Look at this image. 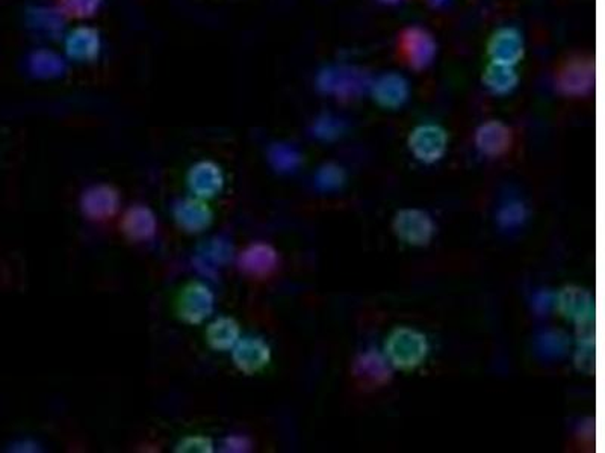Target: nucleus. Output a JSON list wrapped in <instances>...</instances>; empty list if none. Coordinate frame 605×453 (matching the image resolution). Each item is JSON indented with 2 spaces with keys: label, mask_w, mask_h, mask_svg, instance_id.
I'll use <instances>...</instances> for the list:
<instances>
[{
  "label": "nucleus",
  "mask_w": 605,
  "mask_h": 453,
  "mask_svg": "<svg viewBox=\"0 0 605 453\" xmlns=\"http://www.w3.org/2000/svg\"><path fill=\"white\" fill-rule=\"evenodd\" d=\"M371 76L365 70L352 65H330L321 70L317 86L321 93L350 99L371 88Z\"/></svg>",
  "instance_id": "f257e3e1"
},
{
  "label": "nucleus",
  "mask_w": 605,
  "mask_h": 453,
  "mask_svg": "<svg viewBox=\"0 0 605 453\" xmlns=\"http://www.w3.org/2000/svg\"><path fill=\"white\" fill-rule=\"evenodd\" d=\"M387 360L395 369L412 370L426 360L428 343L426 335L412 328H397L385 343Z\"/></svg>",
  "instance_id": "f03ea898"
},
{
  "label": "nucleus",
  "mask_w": 605,
  "mask_h": 453,
  "mask_svg": "<svg viewBox=\"0 0 605 453\" xmlns=\"http://www.w3.org/2000/svg\"><path fill=\"white\" fill-rule=\"evenodd\" d=\"M557 88L565 95L581 97L595 86V61L576 58L561 67L556 78Z\"/></svg>",
  "instance_id": "7ed1b4c3"
},
{
  "label": "nucleus",
  "mask_w": 605,
  "mask_h": 453,
  "mask_svg": "<svg viewBox=\"0 0 605 453\" xmlns=\"http://www.w3.org/2000/svg\"><path fill=\"white\" fill-rule=\"evenodd\" d=\"M400 47L407 64L412 69H427L437 54V45L433 35L419 26H410L402 30Z\"/></svg>",
  "instance_id": "20e7f679"
},
{
  "label": "nucleus",
  "mask_w": 605,
  "mask_h": 453,
  "mask_svg": "<svg viewBox=\"0 0 605 453\" xmlns=\"http://www.w3.org/2000/svg\"><path fill=\"white\" fill-rule=\"evenodd\" d=\"M394 233L402 242L415 247H424L432 241L435 226L430 215L418 209H404L395 215Z\"/></svg>",
  "instance_id": "39448f33"
},
{
  "label": "nucleus",
  "mask_w": 605,
  "mask_h": 453,
  "mask_svg": "<svg viewBox=\"0 0 605 453\" xmlns=\"http://www.w3.org/2000/svg\"><path fill=\"white\" fill-rule=\"evenodd\" d=\"M448 135L441 126H418L409 136V148L421 162H437L447 152Z\"/></svg>",
  "instance_id": "423d86ee"
},
{
  "label": "nucleus",
  "mask_w": 605,
  "mask_h": 453,
  "mask_svg": "<svg viewBox=\"0 0 605 453\" xmlns=\"http://www.w3.org/2000/svg\"><path fill=\"white\" fill-rule=\"evenodd\" d=\"M213 295L202 283H191L185 287L178 301V313L180 319L199 325L206 317L212 315Z\"/></svg>",
  "instance_id": "0eeeda50"
},
{
  "label": "nucleus",
  "mask_w": 605,
  "mask_h": 453,
  "mask_svg": "<svg viewBox=\"0 0 605 453\" xmlns=\"http://www.w3.org/2000/svg\"><path fill=\"white\" fill-rule=\"evenodd\" d=\"M487 52L492 62L515 67L524 56V38L521 32L511 26L496 30L487 45Z\"/></svg>",
  "instance_id": "6e6552de"
},
{
  "label": "nucleus",
  "mask_w": 605,
  "mask_h": 453,
  "mask_svg": "<svg viewBox=\"0 0 605 453\" xmlns=\"http://www.w3.org/2000/svg\"><path fill=\"white\" fill-rule=\"evenodd\" d=\"M557 310L566 319L576 320V325L595 320L593 296L581 287H566L557 295Z\"/></svg>",
  "instance_id": "1a4fd4ad"
},
{
  "label": "nucleus",
  "mask_w": 605,
  "mask_h": 453,
  "mask_svg": "<svg viewBox=\"0 0 605 453\" xmlns=\"http://www.w3.org/2000/svg\"><path fill=\"white\" fill-rule=\"evenodd\" d=\"M120 197L114 187L97 185L85 191L80 198V209L85 217L95 221L110 219L119 212Z\"/></svg>",
  "instance_id": "9d476101"
},
{
  "label": "nucleus",
  "mask_w": 605,
  "mask_h": 453,
  "mask_svg": "<svg viewBox=\"0 0 605 453\" xmlns=\"http://www.w3.org/2000/svg\"><path fill=\"white\" fill-rule=\"evenodd\" d=\"M232 357H234L235 366L241 372L253 375L269 365L271 350L263 340L243 339L236 342Z\"/></svg>",
  "instance_id": "9b49d317"
},
{
  "label": "nucleus",
  "mask_w": 605,
  "mask_h": 453,
  "mask_svg": "<svg viewBox=\"0 0 605 453\" xmlns=\"http://www.w3.org/2000/svg\"><path fill=\"white\" fill-rule=\"evenodd\" d=\"M224 177L219 165L212 162H200L191 168L188 174V186L191 193L200 200L219 195L223 189Z\"/></svg>",
  "instance_id": "f8f14e48"
},
{
  "label": "nucleus",
  "mask_w": 605,
  "mask_h": 453,
  "mask_svg": "<svg viewBox=\"0 0 605 453\" xmlns=\"http://www.w3.org/2000/svg\"><path fill=\"white\" fill-rule=\"evenodd\" d=\"M374 100L383 108L397 109L409 97V84L402 74L385 73L371 84Z\"/></svg>",
  "instance_id": "ddd939ff"
},
{
  "label": "nucleus",
  "mask_w": 605,
  "mask_h": 453,
  "mask_svg": "<svg viewBox=\"0 0 605 453\" xmlns=\"http://www.w3.org/2000/svg\"><path fill=\"white\" fill-rule=\"evenodd\" d=\"M174 218L185 232L199 233L211 226L212 212L203 200L188 198L174 207Z\"/></svg>",
  "instance_id": "4468645a"
},
{
  "label": "nucleus",
  "mask_w": 605,
  "mask_h": 453,
  "mask_svg": "<svg viewBox=\"0 0 605 453\" xmlns=\"http://www.w3.org/2000/svg\"><path fill=\"white\" fill-rule=\"evenodd\" d=\"M477 148L487 156L506 153L511 145V130L506 124L491 119L477 128Z\"/></svg>",
  "instance_id": "2eb2a0df"
},
{
  "label": "nucleus",
  "mask_w": 605,
  "mask_h": 453,
  "mask_svg": "<svg viewBox=\"0 0 605 453\" xmlns=\"http://www.w3.org/2000/svg\"><path fill=\"white\" fill-rule=\"evenodd\" d=\"M100 35L88 26H80L70 32L65 40L69 58L75 61H93L100 52Z\"/></svg>",
  "instance_id": "dca6fc26"
},
{
  "label": "nucleus",
  "mask_w": 605,
  "mask_h": 453,
  "mask_svg": "<svg viewBox=\"0 0 605 453\" xmlns=\"http://www.w3.org/2000/svg\"><path fill=\"white\" fill-rule=\"evenodd\" d=\"M278 267V252L267 243H253L239 256V268L250 276H267Z\"/></svg>",
  "instance_id": "f3484780"
},
{
  "label": "nucleus",
  "mask_w": 605,
  "mask_h": 453,
  "mask_svg": "<svg viewBox=\"0 0 605 453\" xmlns=\"http://www.w3.org/2000/svg\"><path fill=\"white\" fill-rule=\"evenodd\" d=\"M121 230L130 241H147L156 233V218L149 207H130L124 213Z\"/></svg>",
  "instance_id": "a211bd4d"
},
{
  "label": "nucleus",
  "mask_w": 605,
  "mask_h": 453,
  "mask_svg": "<svg viewBox=\"0 0 605 453\" xmlns=\"http://www.w3.org/2000/svg\"><path fill=\"white\" fill-rule=\"evenodd\" d=\"M206 339L212 350H234L239 340V326L232 317H220L209 325Z\"/></svg>",
  "instance_id": "6ab92c4d"
},
{
  "label": "nucleus",
  "mask_w": 605,
  "mask_h": 453,
  "mask_svg": "<svg viewBox=\"0 0 605 453\" xmlns=\"http://www.w3.org/2000/svg\"><path fill=\"white\" fill-rule=\"evenodd\" d=\"M354 374L363 380L372 381L376 384H382L391 380V369L387 367V361L377 352H368L359 357L354 365Z\"/></svg>",
  "instance_id": "aec40b11"
},
{
  "label": "nucleus",
  "mask_w": 605,
  "mask_h": 453,
  "mask_svg": "<svg viewBox=\"0 0 605 453\" xmlns=\"http://www.w3.org/2000/svg\"><path fill=\"white\" fill-rule=\"evenodd\" d=\"M483 82L495 94H507L516 88L518 74H516L515 67L491 62L485 71Z\"/></svg>",
  "instance_id": "412c9836"
},
{
  "label": "nucleus",
  "mask_w": 605,
  "mask_h": 453,
  "mask_svg": "<svg viewBox=\"0 0 605 453\" xmlns=\"http://www.w3.org/2000/svg\"><path fill=\"white\" fill-rule=\"evenodd\" d=\"M30 70L37 78H58L65 71V61L50 50H38L30 58Z\"/></svg>",
  "instance_id": "4be33fe9"
},
{
  "label": "nucleus",
  "mask_w": 605,
  "mask_h": 453,
  "mask_svg": "<svg viewBox=\"0 0 605 453\" xmlns=\"http://www.w3.org/2000/svg\"><path fill=\"white\" fill-rule=\"evenodd\" d=\"M269 161L278 173H293L302 163V154L288 144H274L269 150Z\"/></svg>",
  "instance_id": "5701e85b"
},
{
  "label": "nucleus",
  "mask_w": 605,
  "mask_h": 453,
  "mask_svg": "<svg viewBox=\"0 0 605 453\" xmlns=\"http://www.w3.org/2000/svg\"><path fill=\"white\" fill-rule=\"evenodd\" d=\"M37 26L40 28L46 35H50V38H55V35H60L64 29V12L56 8H41L37 12Z\"/></svg>",
  "instance_id": "b1692460"
},
{
  "label": "nucleus",
  "mask_w": 605,
  "mask_h": 453,
  "mask_svg": "<svg viewBox=\"0 0 605 453\" xmlns=\"http://www.w3.org/2000/svg\"><path fill=\"white\" fill-rule=\"evenodd\" d=\"M344 182H345V171L335 163H327L319 168V171L315 176V185L321 191H335L343 186Z\"/></svg>",
  "instance_id": "393cba45"
},
{
  "label": "nucleus",
  "mask_w": 605,
  "mask_h": 453,
  "mask_svg": "<svg viewBox=\"0 0 605 453\" xmlns=\"http://www.w3.org/2000/svg\"><path fill=\"white\" fill-rule=\"evenodd\" d=\"M569 346V340L561 331H550L539 339L537 350L543 357H560Z\"/></svg>",
  "instance_id": "a878e982"
},
{
  "label": "nucleus",
  "mask_w": 605,
  "mask_h": 453,
  "mask_svg": "<svg viewBox=\"0 0 605 453\" xmlns=\"http://www.w3.org/2000/svg\"><path fill=\"white\" fill-rule=\"evenodd\" d=\"M102 0H61V10L69 17L88 19L99 11Z\"/></svg>",
  "instance_id": "bb28decb"
},
{
  "label": "nucleus",
  "mask_w": 605,
  "mask_h": 453,
  "mask_svg": "<svg viewBox=\"0 0 605 453\" xmlns=\"http://www.w3.org/2000/svg\"><path fill=\"white\" fill-rule=\"evenodd\" d=\"M344 126L341 119L333 117V115H323L313 124L312 132L317 138L323 141H333L339 138L344 134Z\"/></svg>",
  "instance_id": "cd10ccee"
},
{
  "label": "nucleus",
  "mask_w": 605,
  "mask_h": 453,
  "mask_svg": "<svg viewBox=\"0 0 605 453\" xmlns=\"http://www.w3.org/2000/svg\"><path fill=\"white\" fill-rule=\"evenodd\" d=\"M576 369L585 375H595V342L580 343L576 354Z\"/></svg>",
  "instance_id": "c85d7f7f"
},
{
  "label": "nucleus",
  "mask_w": 605,
  "mask_h": 453,
  "mask_svg": "<svg viewBox=\"0 0 605 453\" xmlns=\"http://www.w3.org/2000/svg\"><path fill=\"white\" fill-rule=\"evenodd\" d=\"M524 219H526V210L522 204H510V206L504 207L498 215V221L502 226H518Z\"/></svg>",
  "instance_id": "c756f323"
},
{
  "label": "nucleus",
  "mask_w": 605,
  "mask_h": 453,
  "mask_svg": "<svg viewBox=\"0 0 605 453\" xmlns=\"http://www.w3.org/2000/svg\"><path fill=\"white\" fill-rule=\"evenodd\" d=\"M179 452H211V443L209 440L200 439V437H193V439H186L182 441Z\"/></svg>",
  "instance_id": "7c9ffc66"
},
{
  "label": "nucleus",
  "mask_w": 605,
  "mask_h": 453,
  "mask_svg": "<svg viewBox=\"0 0 605 453\" xmlns=\"http://www.w3.org/2000/svg\"><path fill=\"white\" fill-rule=\"evenodd\" d=\"M226 446H228V450H232V452H243V450H248L250 444H248L247 440L243 439V437H230L226 441Z\"/></svg>",
  "instance_id": "2f4dec72"
},
{
  "label": "nucleus",
  "mask_w": 605,
  "mask_h": 453,
  "mask_svg": "<svg viewBox=\"0 0 605 453\" xmlns=\"http://www.w3.org/2000/svg\"><path fill=\"white\" fill-rule=\"evenodd\" d=\"M378 2H382L385 5H397L402 0H378Z\"/></svg>",
  "instance_id": "473e14b6"
},
{
  "label": "nucleus",
  "mask_w": 605,
  "mask_h": 453,
  "mask_svg": "<svg viewBox=\"0 0 605 453\" xmlns=\"http://www.w3.org/2000/svg\"><path fill=\"white\" fill-rule=\"evenodd\" d=\"M432 2L433 5L435 6H442L445 5V4H448L450 0H430Z\"/></svg>",
  "instance_id": "72a5a7b5"
}]
</instances>
